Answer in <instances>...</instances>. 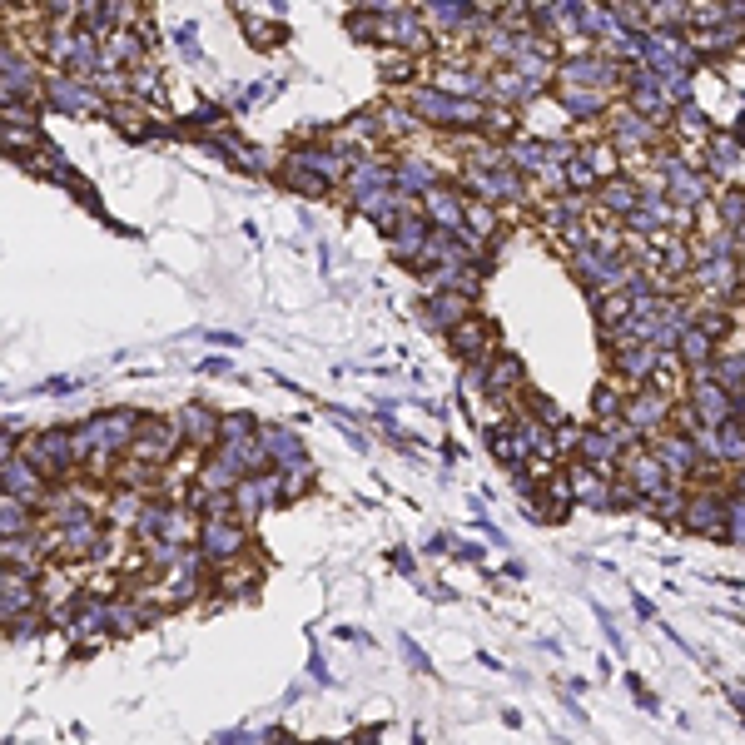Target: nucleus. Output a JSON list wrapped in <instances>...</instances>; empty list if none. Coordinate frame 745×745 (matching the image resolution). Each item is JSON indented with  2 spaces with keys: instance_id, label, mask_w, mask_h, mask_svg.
Masks as SVG:
<instances>
[{
  "instance_id": "obj_12",
  "label": "nucleus",
  "mask_w": 745,
  "mask_h": 745,
  "mask_svg": "<svg viewBox=\"0 0 745 745\" xmlns=\"http://www.w3.org/2000/svg\"><path fill=\"white\" fill-rule=\"evenodd\" d=\"M621 433H616V428H611V423H606V428H592V433H582V447H577V452H582V462H587V467H601V472H606V462H611V457H616V452H621Z\"/></svg>"
},
{
  "instance_id": "obj_6",
  "label": "nucleus",
  "mask_w": 745,
  "mask_h": 745,
  "mask_svg": "<svg viewBox=\"0 0 745 745\" xmlns=\"http://www.w3.org/2000/svg\"><path fill=\"white\" fill-rule=\"evenodd\" d=\"M686 527H691V532H706V537H721V532H726V497H721V487H706V492L691 497Z\"/></svg>"
},
{
  "instance_id": "obj_25",
  "label": "nucleus",
  "mask_w": 745,
  "mask_h": 745,
  "mask_svg": "<svg viewBox=\"0 0 745 745\" xmlns=\"http://www.w3.org/2000/svg\"><path fill=\"white\" fill-rule=\"evenodd\" d=\"M249 438H259L254 418H244V413H229V418H219V443H249Z\"/></svg>"
},
{
  "instance_id": "obj_28",
  "label": "nucleus",
  "mask_w": 745,
  "mask_h": 745,
  "mask_svg": "<svg viewBox=\"0 0 745 745\" xmlns=\"http://www.w3.org/2000/svg\"><path fill=\"white\" fill-rule=\"evenodd\" d=\"M726 532H731V537L745 547V492L726 497Z\"/></svg>"
},
{
  "instance_id": "obj_29",
  "label": "nucleus",
  "mask_w": 745,
  "mask_h": 745,
  "mask_svg": "<svg viewBox=\"0 0 745 745\" xmlns=\"http://www.w3.org/2000/svg\"><path fill=\"white\" fill-rule=\"evenodd\" d=\"M135 626H140V611H135V606H110V631L130 636Z\"/></svg>"
},
{
  "instance_id": "obj_10",
  "label": "nucleus",
  "mask_w": 745,
  "mask_h": 745,
  "mask_svg": "<svg viewBox=\"0 0 745 745\" xmlns=\"http://www.w3.org/2000/svg\"><path fill=\"white\" fill-rule=\"evenodd\" d=\"M259 443L269 447L274 467H284V472H298V467H308V457H303V443H298L289 428H259Z\"/></svg>"
},
{
  "instance_id": "obj_27",
  "label": "nucleus",
  "mask_w": 745,
  "mask_h": 745,
  "mask_svg": "<svg viewBox=\"0 0 745 745\" xmlns=\"http://www.w3.org/2000/svg\"><path fill=\"white\" fill-rule=\"evenodd\" d=\"M393 184H398L403 194H413V189H423V194H428V189H433V179H428V169H423V164H403Z\"/></svg>"
},
{
  "instance_id": "obj_16",
  "label": "nucleus",
  "mask_w": 745,
  "mask_h": 745,
  "mask_svg": "<svg viewBox=\"0 0 745 745\" xmlns=\"http://www.w3.org/2000/svg\"><path fill=\"white\" fill-rule=\"evenodd\" d=\"M0 527H5V542L35 537V532H30V502H20V497H5V502H0Z\"/></svg>"
},
{
  "instance_id": "obj_7",
  "label": "nucleus",
  "mask_w": 745,
  "mask_h": 745,
  "mask_svg": "<svg viewBox=\"0 0 745 745\" xmlns=\"http://www.w3.org/2000/svg\"><path fill=\"white\" fill-rule=\"evenodd\" d=\"M696 447L716 462H736L745 467V428L726 423V428H696Z\"/></svg>"
},
{
  "instance_id": "obj_2",
  "label": "nucleus",
  "mask_w": 745,
  "mask_h": 745,
  "mask_svg": "<svg viewBox=\"0 0 745 745\" xmlns=\"http://www.w3.org/2000/svg\"><path fill=\"white\" fill-rule=\"evenodd\" d=\"M651 452L666 462V472L671 477H696V472H706L701 467V447H696V438H686V433H656V443H651Z\"/></svg>"
},
{
  "instance_id": "obj_33",
  "label": "nucleus",
  "mask_w": 745,
  "mask_h": 745,
  "mask_svg": "<svg viewBox=\"0 0 745 745\" xmlns=\"http://www.w3.org/2000/svg\"><path fill=\"white\" fill-rule=\"evenodd\" d=\"M736 492H745V467H741V472H736Z\"/></svg>"
},
{
  "instance_id": "obj_17",
  "label": "nucleus",
  "mask_w": 745,
  "mask_h": 745,
  "mask_svg": "<svg viewBox=\"0 0 745 745\" xmlns=\"http://www.w3.org/2000/svg\"><path fill=\"white\" fill-rule=\"evenodd\" d=\"M452 348H457L462 358H482V353L492 348V338H487L482 323H457V328H452Z\"/></svg>"
},
{
  "instance_id": "obj_3",
  "label": "nucleus",
  "mask_w": 745,
  "mask_h": 745,
  "mask_svg": "<svg viewBox=\"0 0 745 745\" xmlns=\"http://www.w3.org/2000/svg\"><path fill=\"white\" fill-rule=\"evenodd\" d=\"M25 457H30L45 477H60V472L75 467V443H70V433H35V438L25 443Z\"/></svg>"
},
{
  "instance_id": "obj_14",
  "label": "nucleus",
  "mask_w": 745,
  "mask_h": 745,
  "mask_svg": "<svg viewBox=\"0 0 745 745\" xmlns=\"http://www.w3.org/2000/svg\"><path fill=\"white\" fill-rule=\"evenodd\" d=\"M50 105H55V110H70V115H90V110H100V100H95L80 80H55V85H50Z\"/></svg>"
},
{
  "instance_id": "obj_13",
  "label": "nucleus",
  "mask_w": 745,
  "mask_h": 745,
  "mask_svg": "<svg viewBox=\"0 0 745 745\" xmlns=\"http://www.w3.org/2000/svg\"><path fill=\"white\" fill-rule=\"evenodd\" d=\"M572 497L577 502H587V507H601V512H611V487L601 482V467H572Z\"/></svg>"
},
{
  "instance_id": "obj_9",
  "label": "nucleus",
  "mask_w": 745,
  "mask_h": 745,
  "mask_svg": "<svg viewBox=\"0 0 745 745\" xmlns=\"http://www.w3.org/2000/svg\"><path fill=\"white\" fill-rule=\"evenodd\" d=\"M179 443H184V438H179V423H154V418H145V423H140V438H135L130 452H135L140 462H164Z\"/></svg>"
},
{
  "instance_id": "obj_26",
  "label": "nucleus",
  "mask_w": 745,
  "mask_h": 745,
  "mask_svg": "<svg viewBox=\"0 0 745 745\" xmlns=\"http://www.w3.org/2000/svg\"><path fill=\"white\" fill-rule=\"evenodd\" d=\"M457 318H462L457 294H452V298H433V308H428V323H433V328H457Z\"/></svg>"
},
{
  "instance_id": "obj_20",
  "label": "nucleus",
  "mask_w": 745,
  "mask_h": 745,
  "mask_svg": "<svg viewBox=\"0 0 745 745\" xmlns=\"http://www.w3.org/2000/svg\"><path fill=\"white\" fill-rule=\"evenodd\" d=\"M562 110L577 115V120H592V115L606 110V95H601V90H567V95H562Z\"/></svg>"
},
{
  "instance_id": "obj_34",
  "label": "nucleus",
  "mask_w": 745,
  "mask_h": 745,
  "mask_svg": "<svg viewBox=\"0 0 745 745\" xmlns=\"http://www.w3.org/2000/svg\"><path fill=\"white\" fill-rule=\"evenodd\" d=\"M353 745H378V736H358V741Z\"/></svg>"
},
{
  "instance_id": "obj_35",
  "label": "nucleus",
  "mask_w": 745,
  "mask_h": 745,
  "mask_svg": "<svg viewBox=\"0 0 745 745\" xmlns=\"http://www.w3.org/2000/svg\"><path fill=\"white\" fill-rule=\"evenodd\" d=\"M736 135H741V140H745V115H741V125H736Z\"/></svg>"
},
{
  "instance_id": "obj_4",
  "label": "nucleus",
  "mask_w": 745,
  "mask_h": 745,
  "mask_svg": "<svg viewBox=\"0 0 745 745\" xmlns=\"http://www.w3.org/2000/svg\"><path fill=\"white\" fill-rule=\"evenodd\" d=\"M626 428H636V433H661L666 428V418H671V398L666 393H656V388H641L636 398H626Z\"/></svg>"
},
{
  "instance_id": "obj_15",
  "label": "nucleus",
  "mask_w": 745,
  "mask_h": 745,
  "mask_svg": "<svg viewBox=\"0 0 745 745\" xmlns=\"http://www.w3.org/2000/svg\"><path fill=\"white\" fill-rule=\"evenodd\" d=\"M676 353H681V363L696 373V368H711V353H716V348H711V333H706L701 323H691V333L681 338V348H676Z\"/></svg>"
},
{
  "instance_id": "obj_22",
  "label": "nucleus",
  "mask_w": 745,
  "mask_h": 745,
  "mask_svg": "<svg viewBox=\"0 0 745 745\" xmlns=\"http://www.w3.org/2000/svg\"><path fill=\"white\" fill-rule=\"evenodd\" d=\"M711 378H716L726 393H736V398L745 403V353H741V358H721V363L711 368Z\"/></svg>"
},
{
  "instance_id": "obj_8",
  "label": "nucleus",
  "mask_w": 745,
  "mask_h": 745,
  "mask_svg": "<svg viewBox=\"0 0 745 745\" xmlns=\"http://www.w3.org/2000/svg\"><path fill=\"white\" fill-rule=\"evenodd\" d=\"M626 482H631L636 492H646V497H661V492L671 487V472H666V462H661L656 452H631V457H626Z\"/></svg>"
},
{
  "instance_id": "obj_5",
  "label": "nucleus",
  "mask_w": 745,
  "mask_h": 745,
  "mask_svg": "<svg viewBox=\"0 0 745 745\" xmlns=\"http://www.w3.org/2000/svg\"><path fill=\"white\" fill-rule=\"evenodd\" d=\"M0 472H5V497H20V502H40V487H45V472L30 462V457H15L5 447L0 457Z\"/></svg>"
},
{
  "instance_id": "obj_30",
  "label": "nucleus",
  "mask_w": 745,
  "mask_h": 745,
  "mask_svg": "<svg viewBox=\"0 0 745 745\" xmlns=\"http://www.w3.org/2000/svg\"><path fill=\"white\" fill-rule=\"evenodd\" d=\"M741 159V149L731 145V140H716V154H711V169H731Z\"/></svg>"
},
{
  "instance_id": "obj_19",
  "label": "nucleus",
  "mask_w": 745,
  "mask_h": 745,
  "mask_svg": "<svg viewBox=\"0 0 745 745\" xmlns=\"http://www.w3.org/2000/svg\"><path fill=\"white\" fill-rule=\"evenodd\" d=\"M601 204H606V209H616V214H636V209H641V189H636V184H626V179H616V184H606V189H601Z\"/></svg>"
},
{
  "instance_id": "obj_21",
  "label": "nucleus",
  "mask_w": 745,
  "mask_h": 745,
  "mask_svg": "<svg viewBox=\"0 0 745 745\" xmlns=\"http://www.w3.org/2000/svg\"><path fill=\"white\" fill-rule=\"evenodd\" d=\"M696 279H701V284H706L711 294H726V289L736 284V264H731V259H706Z\"/></svg>"
},
{
  "instance_id": "obj_18",
  "label": "nucleus",
  "mask_w": 745,
  "mask_h": 745,
  "mask_svg": "<svg viewBox=\"0 0 745 745\" xmlns=\"http://www.w3.org/2000/svg\"><path fill=\"white\" fill-rule=\"evenodd\" d=\"M428 209H433V219L443 224L447 234H457V229H462V204H457L447 189H438V184L428 189Z\"/></svg>"
},
{
  "instance_id": "obj_24",
  "label": "nucleus",
  "mask_w": 745,
  "mask_h": 745,
  "mask_svg": "<svg viewBox=\"0 0 745 745\" xmlns=\"http://www.w3.org/2000/svg\"><path fill=\"white\" fill-rule=\"evenodd\" d=\"M522 383V363L517 358H502V363H492V378H487V388H492V398H502L507 388H517Z\"/></svg>"
},
{
  "instance_id": "obj_11",
  "label": "nucleus",
  "mask_w": 745,
  "mask_h": 745,
  "mask_svg": "<svg viewBox=\"0 0 745 745\" xmlns=\"http://www.w3.org/2000/svg\"><path fill=\"white\" fill-rule=\"evenodd\" d=\"M174 423H179V438H184V443H199V447L219 443V413H209V408H199V403L184 408Z\"/></svg>"
},
{
  "instance_id": "obj_1",
  "label": "nucleus",
  "mask_w": 745,
  "mask_h": 745,
  "mask_svg": "<svg viewBox=\"0 0 745 745\" xmlns=\"http://www.w3.org/2000/svg\"><path fill=\"white\" fill-rule=\"evenodd\" d=\"M244 522H234V517H204L199 522V552L209 557V562H224V557H234V552H244Z\"/></svg>"
},
{
  "instance_id": "obj_23",
  "label": "nucleus",
  "mask_w": 745,
  "mask_h": 745,
  "mask_svg": "<svg viewBox=\"0 0 745 745\" xmlns=\"http://www.w3.org/2000/svg\"><path fill=\"white\" fill-rule=\"evenodd\" d=\"M140 55H145L140 35H110V45H105V65H130Z\"/></svg>"
},
{
  "instance_id": "obj_32",
  "label": "nucleus",
  "mask_w": 745,
  "mask_h": 745,
  "mask_svg": "<svg viewBox=\"0 0 745 745\" xmlns=\"http://www.w3.org/2000/svg\"><path fill=\"white\" fill-rule=\"evenodd\" d=\"M403 651H408V666H418V671H428V656L413 646V641H403Z\"/></svg>"
},
{
  "instance_id": "obj_31",
  "label": "nucleus",
  "mask_w": 745,
  "mask_h": 745,
  "mask_svg": "<svg viewBox=\"0 0 745 745\" xmlns=\"http://www.w3.org/2000/svg\"><path fill=\"white\" fill-rule=\"evenodd\" d=\"M537 418H542L547 428H567V413H562L557 403H537Z\"/></svg>"
}]
</instances>
